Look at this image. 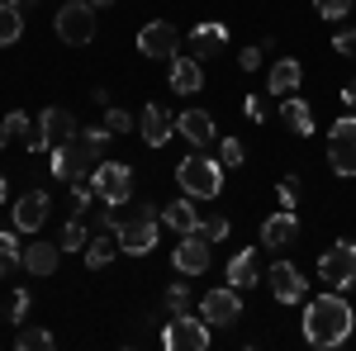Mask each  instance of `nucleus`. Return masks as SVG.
Listing matches in <instances>:
<instances>
[{
    "mask_svg": "<svg viewBox=\"0 0 356 351\" xmlns=\"http://www.w3.org/2000/svg\"><path fill=\"white\" fill-rule=\"evenodd\" d=\"M300 81H304V67L295 62V57H280L271 72H266V90H271L275 100H285V95H295L300 90Z\"/></svg>",
    "mask_w": 356,
    "mask_h": 351,
    "instance_id": "412c9836",
    "label": "nucleus"
},
{
    "mask_svg": "<svg viewBox=\"0 0 356 351\" xmlns=\"http://www.w3.org/2000/svg\"><path fill=\"white\" fill-rule=\"evenodd\" d=\"M48 209H53V195L48 190H24L15 199V233H38L48 223Z\"/></svg>",
    "mask_w": 356,
    "mask_h": 351,
    "instance_id": "ddd939ff",
    "label": "nucleus"
},
{
    "mask_svg": "<svg viewBox=\"0 0 356 351\" xmlns=\"http://www.w3.org/2000/svg\"><path fill=\"white\" fill-rule=\"evenodd\" d=\"M105 124H110V133H129V129H138L134 119H129V109H119V105H105Z\"/></svg>",
    "mask_w": 356,
    "mask_h": 351,
    "instance_id": "4c0bfd02",
    "label": "nucleus"
},
{
    "mask_svg": "<svg viewBox=\"0 0 356 351\" xmlns=\"http://www.w3.org/2000/svg\"><path fill=\"white\" fill-rule=\"evenodd\" d=\"M186 53L195 57V62H209V57L228 53V24H219V19H204V24L191 28V38H186Z\"/></svg>",
    "mask_w": 356,
    "mask_h": 351,
    "instance_id": "f8f14e48",
    "label": "nucleus"
},
{
    "mask_svg": "<svg viewBox=\"0 0 356 351\" xmlns=\"http://www.w3.org/2000/svg\"><path fill=\"white\" fill-rule=\"evenodd\" d=\"M300 327H304V342H309V347L332 351V347H342V342L352 337L356 309L342 299V290H328V295H318V299H309V304H304Z\"/></svg>",
    "mask_w": 356,
    "mask_h": 351,
    "instance_id": "f257e3e1",
    "label": "nucleus"
},
{
    "mask_svg": "<svg viewBox=\"0 0 356 351\" xmlns=\"http://www.w3.org/2000/svg\"><path fill=\"white\" fill-rule=\"evenodd\" d=\"M110 124H90V129H81V142L95 152V157H105V147H110Z\"/></svg>",
    "mask_w": 356,
    "mask_h": 351,
    "instance_id": "7c9ffc66",
    "label": "nucleus"
},
{
    "mask_svg": "<svg viewBox=\"0 0 356 351\" xmlns=\"http://www.w3.org/2000/svg\"><path fill=\"white\" fill-rule=\"evenodd\" d=\"M48 347H53V332L48 327H33V323L15 327V351H48Z\"/></svg>",
    "mask_w": 356,
    "mask_h": 351,
    "instance_id": "a878e982",
    "label": "nucleus"
},
{
    "mask_svg": "<svg viewBox=\"0 0 356 351\" xmlns=\"http://www.w3.org/2000/svg\"><path fill=\"white\" fill-rule=\"evenodd\" d=\"M176 275H204L209 270V238L204 233H181V243L171 252Z\"/></svg>",
    "mask_w": 356,
    "mask_h": 351,
    "instance_id": "9b49d317",
    "label": "nucleus"
},
{
    "mask_svg": "<svg viewBox=\"0 0 356 351\" xmlns=\"http://www.w3.org/2000/svg\"><path fill=\"white\" fill-rule=\"evenodd\" d=\"M90 181H95V199H105V204H129V195H134V166L129 162H100L90 171Z\"/></svg>",
    "mask_w": 356,
    "mask_h": 351,
    "instance_id": "423d86ee",
    "label": "nucleus"
},
{
    "mask_svg": "<svg viewBox=\"0 0 356 351\" xmlns=\"http://www.w3.org/2000/svg\"><path fill=\"white\" fill-rule=\"evenodd\" d=\"M5 142H10V129H5V124H0V147H5Z\"/></svg>",
    "mask_w": 356,
    "mask_h": 351,
    "instance_id": "49530a36",
    "label": "nucleus"
},
{
    "mask_svg": "<svg viewBox=\"0 0 356 351\" xmlns=\"http://www.w3.org/2000/svg\"><path fill=\"white\" fill-rule=\"evenodd\" d=\"M90 5H95V10H110V5H119V0H90Z\"/></svg>",
    "mask_w": 356,
    "mask_h": 351,
    "instance_id": "a18cd8bd",
    "label": "nucleus"
},
{
    "mask_svg": "<svg viewBox=\"0 0 356 351\" xmlns=\"http://www.w3.org/2000/svg\"><path fill=\"white\" fill-rule=\"evenodd\" d=\"M219 162H223V171H228V166H243V162H247L243 138H223V142H219Z\"/></svg>",
    "mask_w": 356,
    "mask_h": 351,
    "instance_id": "2f4dec72",
    "label": "nucleus"
},
{
    "mask_svg": "<svg viewBox=\"0 0 356 351\" xmlns=\"http://www.w3.org/2000/svg\"><path fill=\"white\" fill-rule=\"evenodd\" d=\"M24 147H29V152H53V142H48V138H43V129H38V124H33V129H29Z\"/></svg>",
    "mask_w": 356,
    "mask_h": 351,
    "instance_id": "79ce46f5",
    "label": "nucleus"
},
{
    "mask_svg": "<svg viewBox=\"0 0 356 351\" xmlns=\"http://www.w3.org/2000/svg\"><path fill=\"white\" fill-rule=\"evenodd\" d=\"M176 133L186 138L191 147H209L214 142V114H204V109H186V114H176Z\"/></svg>",
    "mask_w": 356,
    "mask_h": 351,
    "instance_id": "6ab92c4d",
    "label": "nucleus"
},
{
    "mask_svg": "<svg viewBox=\"0 0 356 351\" xmlns=\"http://www.w3.org/2000/svg\"><path fill=\"white\" fill-rule=\"evenodd\" d=\"M162 218H166V228H176V233H200V223H204L191 195H186V199H171L162 209Z\"/></svg>",
    "mask_w": 356,
    "mask_h": 351,
    "instance_id": "b1692460",
    "label": "nucleus"
},
{
    "mask_svg": "<svg viewBox=\"0 0 356 351\" xmlns=\"http://www.w3.org/2000/svg\"><path fill=\"white\" fill-rule=\"evenodd\" d=\"M295 243H300V218H295V209H280V214H271L261 223V247L285 252V247H295Z\"/></svg>",
    "mask_w": 356,
    "mask_h": 351,
    "instance_id": "f3484780",
    "label": "nucleus"
},
{
    "mask_svg": "<svg viewBox=\"0 0 356 351\" xmlns=\"http://www.w3.org/2000/svg\"><path fill=\"white\" fill-rule=\"evenodd\" d=\"M243 114L252 119V124H266V100H261V95H247V100H243Z\"/></svg>",
    "mask_w": 356,
    "mask_h": 351,
    "instance_id": "ea45409f",
    "label": "nucleus"
},
{
    "mask_svg": "<svg viewBox=\"0 0 356 351\" xmlns=\"http://www.w3.org/2000/svg\"><path fill=\"white\" fill-rule=\"evenodd\" d=\"M280 124L295 138H309L314 133V109H309V100H304V95H285V100H280Z\"/></svg>",
    "mask_w": 356,
    "mask_h": 351,
    "instance_id": "4be33fe9",
    "label": "nucleus"
},
{
    "mask_svg": "<svg viewBox=\"0 0 356 351\" xmlns=\"http://www.w3.org/2000/svg\"><path fill=\"white\" fill-rule=\"evenodd\" d=\"M200 233H204L209 243H223V238L233 233V223H228V214H214V218H204V223H200Z\"/></svg>",
    "mask_w": 356,
    "mask_h": 351,
    "instance_id": "f704fd0d",
    "label": "nucleus"
},
{
    "mask_svg": "<svg viewBox=\"0 0 356 351\" xmlns=\"http://www.w3.org/2000/svg\"><path fill=\"white\" fill-rule=\"evenodd\" d=\"M318 280H323L328 290H352L356 285V243L352 238L332 243L328 252L318 256Z\"/></svg>",
    "mask_w": 356,
    "mask_h": 351,
    "instance_id": "39448f33",
    "label": "nucleus"
},
{
    "mask_svg": "<svg viewBox=\"0 0 356 351\" xmlns=\"http://www.w3.org/2000/svg\"><path fill=\"white\" fill-rule=\"evenodd\" d=\"M53 33L67 48H86V43L95 38V5H90V0H67L53 15Z\"/></svg>",
    "mask_w": 356,
    "mask_h": 351,
    "instance_id": "7ed1b4c3",
    "label": "nucleus"
},
{
    "mask_svg": "<svg viewBox=\"0 0 356 351\" xmlns=\"http://www.w3.org/2000/svg\"><path fill=\"white\" fill-rule=\"evenodd\" d=\"M261 280V266H257V252L243 247V252H233V261H228V285L233 290H252Z\"/></svg>",
    "mask_w": 356,
    "mask_h": 351,
    "instance_id": "5701e85b",
    "label": "nucleus"
},
{
    "mask_svg": "<svg viewBox=\"0 0 356 351\" xmlns=\"http://www.w3.org/2000/svg\"><path fill=\"white\" fill-rule=\"evenodd\" d=\"M90 199H95V181H90V176L72 181V209H76V214H86V209H90Z\"/></svg>",
    "mask_w": 356,
    "mask_h": 351,
    "instance_id": "473e14b6",
    "label": "nucleus"
},
{
    "mask_svg": "<svg viewBox=\"0 0 356 351\" xmlns=\"http://www.w3.org/2000/svg\"><path fill=\"white\" fill-rule=\"evenodd\" d=\"M162 304H166V313H195L191 285H186V280H171V285H166V295H162Z\"/></svg>",
    "mask_w": 356,
    "mask_h": 351,
    "instance_id": "c85d7f7f",
    "label": "nucleus"
},
{
    "mask_svg": "<svg viewBox=\"0 0 356 351\" xmlns=\"http://www.w3.org/2000/svg\"><path fill=\"white\" fill-rule=\"evenodd\" d=\"M0 209H5V176H0Z\"/></svg>",
    "mask_w": 356,
    "mask_h": 351,
    "instance_id": "de8ad7c7",
    "label": "nucleus"
},
{
    "mask_svg": "<svg viewBox=\"0 0 356 351\" xmlns=\"http://www.w3.org/2000/svg\"><path fill=\"white\" fill-rule=\"evenodd\" d=\"M19 38H24V15L15 5H0V48L19 43Z\"/></svg>",
    "mask_w": 356,
    "mask_h": 351,
    "instance_id": "cd10ccee",
    "label": "nucleus"
},
{
    "mask_svg": "<svg viewBox=\"0 0 356 351\" xmlns=\"http://www.w3.org/2000/svg\"><path fill=\"white\" fill-rule=\"evenodd\" d=\"M328 166L337 176H356V114L337 119L328 129Z\"/></svg>",
    "mask_w": 356,
    "mask_h": 351,
    "instance_id": "0eeeda50",
    "label": "nucleus"
},
{
    "mask_svg": "<svg viewBox=\"0 0 356 351\" xmlns=\"http://www.w3.org/2000/svg\"><path fill=\"white\" fill-rule=\"evenodd\" d=\"M86 243H90V233H86L81 214L67 218V223H62V233H57V247H62V252H86Z\"/></svg>",
    "mask_w": 356,
    "mask_h": 351,
    "instance_id": "c756f323",
    "label": "nucleus"
},
{
    "mask_svg": "<svg viewBox=\"0 0 356 351\" xmlns=\"http://www.w3.org/2000/svg\"><path fill=\"white\" fill-rule=\"evenodd\" d=\"M0 124L10 129V138H29V129H33V119H29L24 109H10V114H5Z\"/></svg>",
    "mask_w": 356,
    "mask_h": 351,
    "instance_id": "e433bc0d",
    "label": "nucleus"
},
{
    "mask_svg": "<svg viewBox=\"0 0 356 351\" xmlns=\"http://www.w3.org/2000/svg\"><path fill=\"white\" fill-rule=\"evenodd\" d=\"M38 129H43V138L48 142H72V138H81V124H76V114L72 109H57V105H48L43 114H38Z\"/></svg>",
    "mask_w": 356,
    "mask_h": 351,
    "instance_id": "a211bd4d",
    "label": "nucleus"
},
{
    "mask_svg": "<svg viewBox=\"0 0 356 351\" xmlns=\"http://www.w3.org/2000/svg\"><path fill=\"white\" fill-rule=\"evenodd\" d=\"M29 304H33V299H29V290H15V295L5 299V313H10V323H15V327L29 318Z\"/></svg>",
    "mask_w": 356,
    "mask_h": 351,
    "instance_id": "72a5a7b5",
    "label": "nucleus"
},
{
    "mask_svg": "<svg viewBox=\"0 0 356 351\" xmlns=\"http://www.w3.org/2000/svg\"><path fill=\"white\" fill-rule=\"evenodd\" d=\"M15 266H24V247L15 243V228H10V233H0V280H10Z\"/></svg>",
    "mask_w": 356,
    "mask_h": 351,
    "instance_id": "bb28decb",
    "label": "nucleus"
},
{
    "mask_svg": "<svg viewBox=\"0 0 356 351\" xmlns=\"http://www.w3.org/2000/svg\"><path fill=\"white\" fill-rule=\"evenodd\" d=\"M266 280H271L275 304H304V295H309V280H304V270L295 261H275Z\"/></svg>",
    "mask_w": 356,
    "mask_h": 351,
    "instance_id": "4468645a",
    "label": "nucleus"
},
{
    "mask_svg": "<svg viewBox=\"0 0 356 351\" xmlns=\"http://www.w3.org/2000/svg\"><path fill=\"white\" fill-rule=\"evenodd\" d=\"M342 105H347V109L356 114V81H347V85H342Z\"/></svg>",
    "mask_w": 356,
    "mask_h": 351,
    "instance_id": "c03bdc74",
    "label": "nucleus"
},
{
    "mask_svg": "<svg viewBox=\"0 0 356 351\" xmlns=\"http://www.w3.org/2000/svg\"><path fill=\"white\" fill-rule=\"evenodd\" d=\"M138 53L152 57V62H171V57L181 53V33H176V24H166V19L143 24L138 28Z\"/></svg>",
    "mask_w": 356,
    "mask_h": 351,
    "instance_id": "9d476101",
    "label": "nucleus"
},
{
    "mask_svg": "<svg viewBox=\"0 0 356 351\" xmlns=\"http://www.w3.org/2000/svg\"><path fill=\"white\" fill-rule=\"evenodd\" d=\"M138 133H143L147 147H166L171 133H176V114H166L162 105H143V114H138Z\"/></svg>",
    "mask_w": 356,
    "mask_h": 351,
    "instance_id": "dca6fc26",
    "label": "nucleus"
},
{
    "mask_svg": "<svg viewBox=\"0 0 356 351\" xmlns=\"http://www.w3.org/2000/svg\"><path fill=\"white\" fill-rule=\"evenodd\" d=\"M314 10H318V19H342V15H352V0H314Z\"/></svg>",
    "mask_w": 356,
    "mask_h": 351,
    "instance_id": "58836bf2",
    "label": "nucleus"
},
{
    "mask_svg": "<svg viewBox=\"0 0 356 351\" xmlns=\"http://www.w3.org/2000/svg\"><path fill=\"white\" fill-rule=\"evenodd\" d=\"M166 76L176 95H195V90H204V62H195L191 53H176L166 62Z\"/></svg>",
    "mask_w": 356,
    "mask_h": 351,
    "instance_id": "2eb2a0df",
    "label": "nucleus"
},
{
    "mask_svg": "<svg viewBox=\"0 0 356 351\" xmlns=\"http://www.w3.org/2000/svg\"><path fill=\"white\" fill-rule=\"evenodd\" d=\"M275 199H280V209H295V199H300V176H295V171L275 186Z\"/></svg>",
    "mask_w": 356,
    "mask_h": 351,
    "instance_id": "c9c22d12",
    "label": "nucleus"
},
{
    "mask_svg": "<svg viewBox=\"0 0 356 351\" xmlns=\"http://www.w3.org/2000/svg\"><path fill=\"white\" fill-rule=\"evenodd\" d=\"M238 62H243V72H257V67H261V48H243Z\"/></svg>",
    "mask_w": 356,
    "mask_h": 351,
    "instance_id": "37998d69",
    "label": "nucleus"
},
{
    "mask_svg": "<svg viewBox=\"0 0 356 351\" xmlns=\"http://www.w3.org/2000/svg\"><path fill=\"white\" fill-rule=\"evenodd\" d=\"M332 53H342V57H356V28H342V33L332 38Z\"/></svg>",
    "mask_w": 356,
    "mask_h": 351,
    "instance_id": "a19ab883",
    "label": "nucleus"
},
{
    "mask_svg": "<svg viewBox=\"0 0 356 351\" xmlns=\"http://www.w3.org/2000/svg\"><path fill=\"white\" fill-rule=\"evenodd\" d=\"M200 318H204L209 327H233L238 318H243V299H238V290H233V285L204 290V299H200Z\"/></svg>",
    "mask_w": 356,
    "mask_h": 351,
    "instance_id": "1a4fd4ad",
    "label": "nucleus"
},
{
    "mask_svg": "<svg viewBox=\"0 0 356 351\" xmlns=\"http://www.w3.org/2000/svg\"><path fill=\"white\" fill-rule=\"evenodd\" d=\"M114 256H119V238H114V233H90V243H86V266L105 270Z\"/></svg>",
    "mask_w": 356,
    "mask_h": 351,
    "instance_id": "393cba45",
    "label": "nucleus"
},
{
    "mask_svg": "<svg viewBox=\"0 0 356 351\" xmlns=\"http://www.w3.org/2000/svg\"><path fill=\"white\" fill-rule=\"evenodd\" d=\"M209 323L195 318V313H171L162 327V347L166 351H209Z\"/></svg>",
    "mask_w": 356,
    "mask_h": 351,
    "instance_id": "20e7f679",
    "label": "nucleus"
},
{
    "mask_svg": "<svg viewBox=\"0 0 356 351\" xmlns=\"http://www.w3.org/2000/svg\"><path fill=\"white\" fill-rule=\"evenodd\" d=\"M62 247L57 243H29L24 247V270L29 275H38V280H48V275H57V266H62Z\"/></svg>",
    "mask_w": 356,
    "mask_h": 351,
    "instance_id": "aec40b11",
    "label": "nucleus"
},
{
    "mask_svg": "<svg viewBox=\"0 0 356 351\" xmlns=\"http://www.w3.org/2000/svg\"><path fill=\"white\" fill-rule=\"evenodd\" d=\"M176 186L186 190L191 199H214L223 190V162L204 157V147H195L191 157L176 162Z\"/></svg>",
    "mask_w": 356,
    "mask_h": 351,
    "instance_id": "f03ea898",
    "label": "nucleus"
},
{
    "mask_svg": "<svg viewBox=\"0 0 356 351\" xmlns=\"http://www.w3.org/2000/svg\"><path fill=\"white\" fill-rule=\"evenodd\" d=\"M90 162H95V152L86 147L81 138H72V142H57L53 147V166L48 171H53V181H67L72 186V181L90 176Z\"/></svg>",
    "mask_w": 356,
    "mask_h": 351,
    "instance_id": "6e6552de",
    "label": "nucleus"
}]
</instances>
